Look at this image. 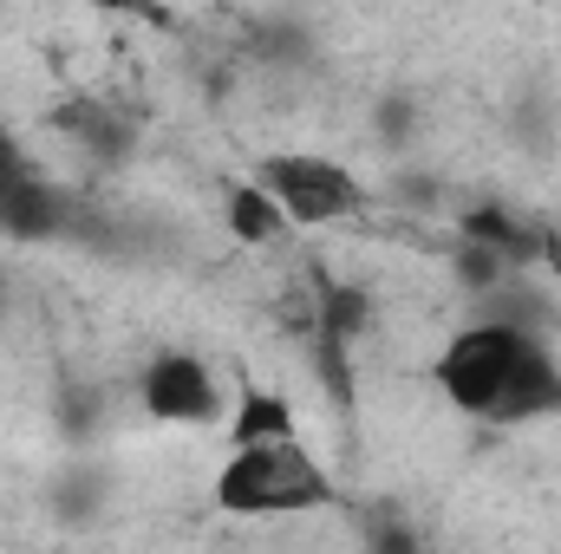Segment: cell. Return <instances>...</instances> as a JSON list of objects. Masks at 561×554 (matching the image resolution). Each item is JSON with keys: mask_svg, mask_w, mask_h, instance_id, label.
Here are the masks:
<instances>
[{"mask_svg": "<svg viewBox=\"0 0 561 554\" xmlns=\"http://www.w3.org/2000/svg\"><path fill=\"white\" fill-rule=\"evenodd\" d=\"M444 405L477 424H536L561 417V353L523 320L483 313L437 353Z\"/></svg>", "mask_w": 561, "mask_h": 554, "instance_id": "1", "label": "cell"}, {"mask_svg": "<svg viewBox=\"0 0 561 554\" xmlns=\"http://www.w3.org/2000/svg\"><path fill=\"white\" fill-rule=\"evenodd\" d=\"M320 503H333V476L313 463V450L300 437L242 443L216 470V509H229V516H300Z\"/></svg>", "mask_w": 561, "mask_h": 554, "instance_id": "2", "label": "cell"}, {"mask_svg": "<svg viewBox=\"0 0 561 554\" xmlns=\"http://www.w3.org/2000/svg\"><path fill=\"white\" fill-rule=\"evenodd\" d=\"M262 183L287 209L294 229H327V222H346L373 203V189L340 163V157H320V150H275L262 157Z\"/></svg>", "mask_w": 561, "mask_h": 554, "instance_id": "3", "label": "cell"}, {"mask_svg": "<svg viewBox=\"0 0 561 554\" xmlns=\"http://www.w3.org/2000/svg\"><path fill=\"white\" fill-rule=\"evenodd\" d=\"M138 405H144V417H157V424H216V417L229 412L222 379H216L196 353H176V346L144 366Z\"/></svg>", "mask_w": 561, "mask_h": 554, "instance_id": "4", "label": "cell"}, {"mask_svg": "<svg viewBox=\"0 0 561 554\" xmlns=\"http://www.w3.org/2000/svg\"><path fill=\"white\" fill-rule=\"evenodd\" d=\"M222 216H229V235H236L242 249H275V242H287V235H294L287 209L268 196V183H262V176H255V183H229Z\"/></svg>", "mask_w": 561, "mask_h": 554, "instance_id": "5", "label": "cell"}, {"mask_svg": "<svg viewBox=\"0 0 561 554\" xmlns=\"http://www.w3.org/2000/svg\"><path fill=\"white\" fill-rule=\"evenodd\" d=\"M457 235H470V242H483V249H496L510 268H536V222H523V216H510L503 203H470L463 216H457Z\"/></svg>", "mask_w": 561, "mask_h": 554, "instance_id": "6", "label": "cell"}, {"mask_svg": "<svg viewBox=\"0 0 561 554\" xmlns=\"http://www.w3.org/2000/svg\"><path fill=\"white\" fill-rule=\"evenodd\" d=\"M275 437H300V417L275 385H242L236 412H229V450L242 443H275Z\"/></svg>", "mask_w": 561, "mask_h": 554, "instance_id": "7", "label": "cell"}, {"mask_svg": "<svg viewBox=\"0 0 561 554\" xmlns=\"http://www.w3.org/2000/svg\"><path fill=\"white\" fill-rule=\"evenodd\" d=\"M450 275H457V287H463V293H483V300H490L503 280L516 275V268H510L496 249H483V242L457 235V242H450Z\"/></svg>", "mask_w": 561, "mask_h": 554, "instance_id": "8", "label": "cell"}, {"mask_svg": "<svg viewBox=\"0 0 561 554\" xmlns=\"http://www.w3.org/2000/svg\"><path fill=\"white\" fill-rule=\"evenodd\" d=\"M33 170H26V157H20V138L7 131V118H0V209H7V196L26 183Z\"/></svg>", "mask_w": 561, "mask_h": 554, "instance_id": "9", "label": "cell"}, {"mask_svg": "<svg viewBox=\"0 0 561 554\" xmlns=\"http://www.w3.org/2000/svg\"><path fill=\"white\" fill-rule=\"evenodd\" d=\"M536 268L561 287V229L556 222H536Z\"/></svg>", "mask_w": 561, "mask_h": 554, "instance_id": "10", "label": "cell"}]
</instances>
